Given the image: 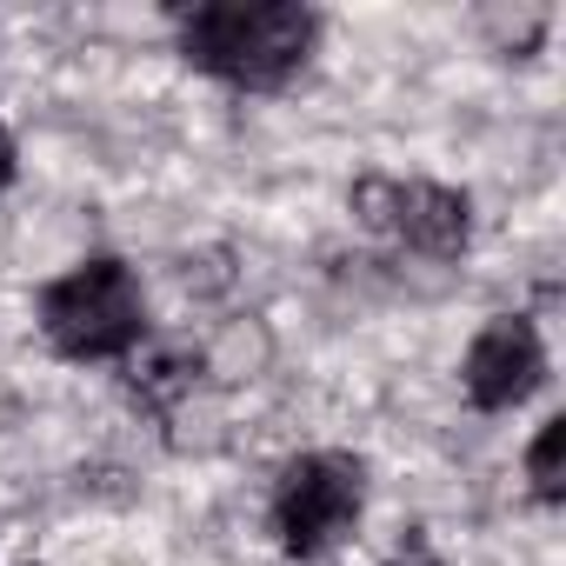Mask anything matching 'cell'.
I'll return each mask as SVG.
<instances>
[{
	"instance_id": "3",
	"label": "cell",
	"mask_w": 566,
	"mask_h": 566,
	"mask_svg": "<svg viewBox=\"0 0 566 566\" xmlns=\"http://www.w3.org/2000/svg\"><path fill=\"white\" fill-rule=\"evenodd\" d=\"M367 506V473L354 453H301L273 486V533L294 559H321L354 533Z\"/></svg>"
},
{
	"instance_id": "2",
	"label": "cell",
	"mask_w": 566,
	"mask_h": 566,
	"mask_svg": "<svg viewBox=\"0 0 566 566\" xmlns=\"http://www.w3.org/2000/svg\"><path fill=\"white\" fill-rule=\"evenodd\" d=\"M41 334L67 360H120L147 340V307H140V280L127 260L94 253L74 273L41 287Z\"/></svg>"
},
{
	"instance_id": "6",
	"label": "cell",
	"mask_w": 566,
	"mask_h": 566,
	"mask_svg": "<svg viewBox=\"0 0 566 566\" xmlns=\"http://www.w3.org/2000/svg\"><path fill=\"white\" fill-rule=\"evenodd\" d=\"M187 387H193V354L187 347H134V394H147L154 407H167Z\"/></svg>"
},
{
	"instance_id": "4",
	"label": "cell",
	"mask_w": 566,
	"mask_h": 566,
	"mask_svg": "<svg viewBox=\"0 0 566 566\" xmlns=\"http://www.w3.org/2000/svg\"><path fill=\"white\" fill-rule=\"evenodd\" d=\"M354 220L400 240L407 253H427V260H453L467 253L473 240V207L467 193L440 187V180H387V174H367L354 187Z\"/></svg>"
},
{
	"instance_id": "1",
	"label": "cell",
	"mask_w": 566,
	"mask_h": 566,
	"mask_svg": "<svg viewBox=\"0 0 566 566\" xmlns=\"http://www.w3.org/2000/svg\"><path fill=\"white\" fill-rule=\"evenodd\" d=\"M321 41V21L301 0H207V8L180 14V54L187 67L247 87V94H273L287 87L307 54Z\"/></svg>"
},
{
	"instance_id": "5",
	"label": "cell",
	"mask_w": 566,
	"mask_h": 566,
	"mask_svg": "<svg viewBox=\"0 0 566 566\" xmlns=\"http://www.w3.org/2000/svg\"><path fill=\"white\" fill-rule=\"evenodd\" d=\"M539 380H546V340H539V327L526 314H493L473 334L467 360H460V387H467V400L480 413L520 407Z\"/></svg>"
},
{
	"instance_id": "7",
	"label": "cell",
	"mask_w": 566,
	"mask_h": 566,
	"mask_svg": "<svg viewBox=\"0 0 566 566\" xmlns=\"http://www.w3.org/2000/svg\"><path fill=\"white\" fill-rule=\"evenodd\" d=\"M526 480H533V493H539L546 506L566 500V420H546V427L533 433V447H526Z\"/></svg>"
},
{
	"instance_id": "8",
	"label": "cell",
	"mask_w": 566,
	"mask_h": 566,
	"mask_svg": "<svg viewBox=\"0 0 566 566\" xmlns=\"http://www.w3.org/2000/svg\"><path fill=\"white\" fill-rule=\"evenodd\" d=\"M8 180H14V134L0 127V187H8Z\"/></svg>"
},
{
	"instance_id": "9",
	"label": "cell",
	"mask_w": 566,
	"mask_h": 566,
	"mask_svg": "<svg viewBox=\"0 0 566 566\" xmlns=\"http://www.w3.org/2000/svg\"><path fill=\"white\" fill-rule=\"evenodd\" d=\"M387 566H440V559H387Z\"/></svg>"
}]
</instances>
